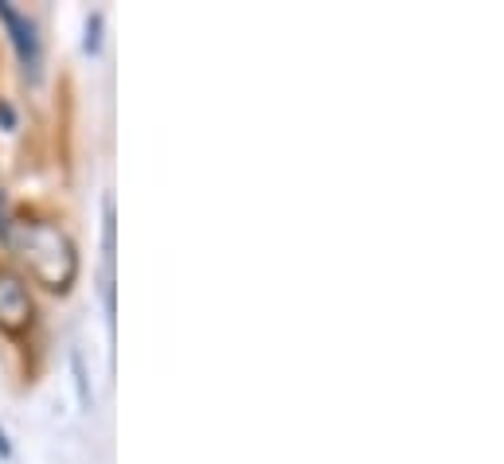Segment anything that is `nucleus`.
<instances>
[{
  "mask_svg": "<svg viewBox=\"0 0 504 464\" xmlns=\"http://www.w3.org/2000/svg\"><path fill=\"white\" fill-rule=\"evenodd\" d=\"M5 250H12L16 258L28 261L32 277L51 293H67L78 277V246L70 242V234L55 223H43V219H12V234Z\"/></svg>",
  "mask_w": 504,
  "mask_h": 464,
  "instance_id": "1",
  "label": "nucleus"
},
{
  "mask_svg": "<svg viewBox=\"0 0 504 464\" xmlns=\"http://www.w3.org/2000/svg\"><path fill=\"white\" fill-rule=\"evenodd\" d=\"M0 23L8 28L12 35V47L20 55V67H23V78L28 82H40L43 78V40H40V28H35L32 16L12 5V0H0Z\"/></svg>",
  "mask_w": 504,
  "mask_h": 464,
  "instance_id": "2",
  "label": "nucleus"
},
{
  "mask_svg": "<svg viewBox=\"0 0 504 464\" xmlns=\"http://www.w3.org/2000/svg\"><path fill=\"white\" fill-rule=\"evenodd\" d=\"M32 316H35V301H32L28 281L12 266H0V332L20 336L32 324Z\"/></svg>",
  "mask_w": 504,
  "mask_h": 464,
  "instance_id": "3",
  "label": "nucleus"
},
{
  "mask_svg": "<svg viewBox=\"0 0 504 464\" xmlns=\"http://www.w3.org/2000/svg\"><path fill=\"white\" fill-rule=\"evenodd\" d=\"M117 211H114V196L102 199V281H98V296H102V308H105V324L114 328V316H117Z\"/></svg>",
  "mask_w": 504,
  "mask_h": 464,
  "instance_id": "4",
  "label": "nucleus"
},
{
  "mask_svg": "<svg viewBox=\"0 0 504 464\" xmlns=\"http://www.w3.org/2000/svg\"><path fill=\"white\" fill-rule=\"evenodd\" d=\"M102 28H105V12L94 8L87 16V35H82V51L87 55H98L102 51Z\"/></svg>",
  "mask_w": 504,
  "mask_h": 464,
  "instance_id": "5",
  "label": "nucleus"
},
{
  "mask_svg": "<svg viewBox=\"0 0 504 464\" xmlns=\"http://www.w3.org/2000/svg\"><path fill=\"white\" fill-rule=\"evenodd\" d=\"M70 367H75V387H78L82 410H90L94 406V395H90V375H87V359H82V351H70Z\"/></svg>",
  "mask_w": 504,
  "mask_h": 464,
  "instance_id": "6",
  "label": "nucleus"
},
{
  "mask_svg": "<svg viewBox=\"0 0 504 464\" xmlns=\"http://www.w3.org/2000/svg\"><path fill=\"white\" fill-rule=\"evenodd\" d=\"M8 234H12V211H8V196L0 192V246L8 242Z\"/></svg>",
  "mask_w": 504,
  "mask_h": 464,
  "instance_id": "7",
  "label": "nucleus"
},
{
  "mask_svg": "<svg viewBox=\"0 0 504 464\" xmlns=\"http://www.w3.org/2000/svg\"><path fill=\"white\" fill-rule=\"evenodd\" d=\"M0 129H16V110L0 98Z\"/></svg>",
  "mask_w": 504,
  "mask_h": 464,
  "instance_id": "8",
  "label": "nucleus"
},
{
  "mask_svg": "<svg viewBox=\"0 0 504 464\" xmlns=\"http://www.w3.org/2000/svg\"><path fill=\"white\" fill-rule=\"evenodd\" d=\"M0 457H12V441H8V433H5V425H0Z\"/></svg>",
  "mask_w": 504,
  "mask_h": 464,
  "instance_id": "9",
  "label": "nucleus"
}]
</instances>
